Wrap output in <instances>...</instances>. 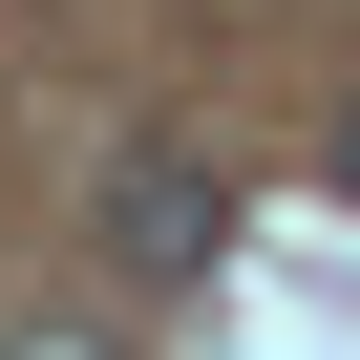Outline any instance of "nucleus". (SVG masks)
Returning a JSON list of instances; mask_svg holds the SVG:
<instances>
[{"instance_id": "obj_3", "label": "nucleus", "mask_w": 360, "mask_h": 360, "mask_svg": "<svg viewBox=\"0 0 360 360\" xmlns=\"http://www.w3.org/2000/svg\"><path fill=\"white\" fill-rule=\"evenodd\" d=\"M339 191H360V127H339Z\"/></svg>"}, {"instance_id": "obj_1", "label": "nucleus", "mask_w": 360, "mask_h": 360, "mask_svg": "<svg viewBox=\"0 0 360 360\" xmlns=\"http://www.w3.org/2000/svg\"><path fill=\"white\" fill-rule=\"evenodd\" d=\"M212 233H233V191H212L191 148H106V255H127L148 297H191V276H212Z\"/></svg>"}, {"instance_id": "obj_2", "label": "nucleus", "mask_w": 360, "mask_h": 360, "mask_svg": "<svg viewBox=\"0 0 360 360\" xmlns=\"http://www.w3.org/2000/svg\"><path fill=\"white\" fill-rule=\"evenodd\" d=\"M0 360H127V339H85V318H0Z\"/></svg>"}]
</instances>
